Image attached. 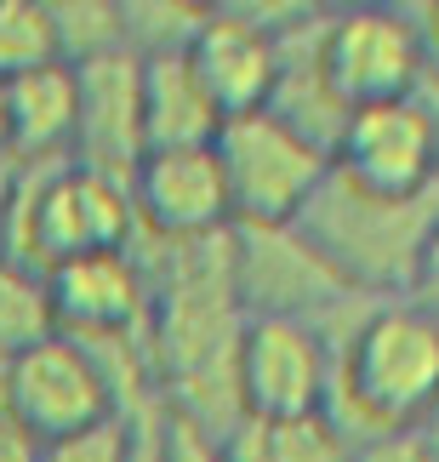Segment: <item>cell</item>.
I'll list each match as a JSON object with an SVG mask.
<instances>
[{
    "label": "cell",
    "instance_id": "cell-1",
    "mask_svg": "<svg viewBox=\"0 0 439 462\" xmlns=\"http://www.w3.org/2000/svg\"><path fill=\"white\" fill-rule=\"evenodd\" d=\"M320 417L348 451L389 429H423L439 417V309L428 297H382L331 365Z\"/></svg>",
    "mask_w": 439,
    "mask_h": 462
},
{
    "label": "cell",
    "instance_id": "cell-2",
    "mask_svg": "<svg viewBox=\"0 0 439 462\" xmlns=\"http://www.w3.org/2000/svg\"><path fill=\"white\" fill-rule=\"evenodd\" d=\"M434 211H439V189L423 194V200H382V194L348 183L331 166L297 223L354 291L406 297L416 291V252H423Z\"/></svg>",
    "mask_w": 439,
    "mask_h": 462
},
{
    "label": "cell",
    "instance_id": "cell-3",
    "mask_svg": "<svg viewBox=\"0 0 439 462\" xmlns=\"http://www.w3.org/2000/svg\"><path fill=\"white\" fill-rule=\"evenodd\" d=\"M314 58H320V75H325V86L337 92V103L348 115L416 97V86L428 75L416 17H411V6H399V0L325 6Z\"/></svg>",
    "mask_w": 439,
    "mask_h": 462
},
{
    "label": "cell",
    "instance_id": "cell-4",
    "mask_svg": "<svg viewBox=\"0 0 439 462\" xmlns=\"http://www.w3.org/2000/svg\"><path fill=\"white\" fill-rule=\"evenodd\" d=\"M212 154L223 166L234 223H297L331 171V160L314 143H303L291 126H279L269 109L223 120Z\"/></svg>",
    "mask_w": 439,
    "mask_h": 462
},
{
    "label": "cell",
    "instance_id": "cell-5",
    "mask_svg": "<svg viewBox=\"0 0 439 462\" xmlns=\"http://www.w3.org/2000/svg\"><path fill=\"white\" fill-rule=\"evenodd\" d=\"M228 263L245 319H320L343 303L348 280L320 257L303 223H234L228 228Z\"/></svg>",
    "mask_w": 439,
    "mask_h": 462
},
{
    "label": "cell",
    "instance_id": "cell-6",
    "mask_svg": "<svg viewBox=\"0 0 439 462\" xmlns=\"http://www.w3.org/2000/svg\"><path fill=\"white\" fill-rule=\"evenodd\" d=\"M0 411L17 429H29L41 446L120 417L103 371L92 365V354L63 331L46 337L41 348L17 354V360H0Z\"/></svg>",
    "mask_w": 439,
    "mask_h": 462
},
{
    "label": "cell",
    "instance_id": "cell-7",
    "mask_svg": "<svg viewBox=\"0 0 439 462\" xmlns=\"http://www.w3.org/2000/svg\"><path fill=\"white\" fill-rule=\"evenodd\" d=\"M331 166L382 200H423L439 189V132L416 97L354 109Z\"/></svg>",
    "mask_w": 439,
    "mask_h": 462
},
{
    "label": "cell",
    "instance_id": "cell-8",
    "mask_svg": "<svg viewBox=\"0 0 439 462\" xmlns=\"http://www.w3.org/2000/svg\"><path fill=\"white\" fill-rule=\"evenodd\" d=\"M137 240H212L234 228L212 143L200 149H149L126 177Z\"/></svg>",
    "mask_w": 439,
    "mask_h": 462
},
{
    "label": "cell",
    "instance_id": "cell-9",
    "mask_svg": "<svg viewBox=\"0 0 439 462\" xmlns=\"http://www.w3.org/2000/svg\"><path fill=\"white\" fill-rule=\"evenodd\" d=\"M234 383L245 417H314L325 405L331 354L303 319H245Z\"/></svg>",
    "mask_w": 439,
    "mask_h": 462
},
{
    "label": "cell",
    "instance_id": "cell-10",
    "mask_svg": "<svg viewBox=\"0 0 439 462\" xmlns=\"http://www.w3.org/2000/svg\"><path fill=\"white\" fill-rule=\"evenodd\" d=\"M143 154H149V137H143V69H137V58L114 51V58L75 69V143H69V166L97 171L109 183H126Z\"/></svg>",
    "mask_w": 439,
    "mask_h": 462
},
{
    "label": "cell",
    "instance_id": "cell-11",
    "mask_svg": "<svg viewBox=\"0 0 439 462\" xmlns=\"http://www.w3.org/2000/svg\"><path fill=\"white\" fill-rule=\"evenodd\" d=\"M188 69H195L206 103L217 120H240L269 109L274 75H279V34L257 29L252 17H240L234 0H212L206 23L188 46Z\"/></svg>",
    "mask_w": 439,
    "mask_h": 462
},
{
    "label": "cell",
    "instance_id": "cell-12",
    "mask_svg": "<svg viewBox=\"0 0 439 462\" xmlns=\"http://www.w3.org/2000/svg\"><path fill=\"white\" fill-rule=\"evenodd\" d=\"M58 331L97 343V337H149V280L132 252L69 257L46 274Z\"/></svg>",
    "mask_w": 439,
    "mask_h": 462
},
{
    "label": "cell",
    "instance_id": "cell-13",
    "mask_svg": "<svg viewBox=\"0 0 439 462\" xmlns=\"http://www.w3.org/2000/svg\"><path fill=\"white\" fill-rule=\"evenodd\" d=\"M0 126H6V154L17 166L69 160V143H75V69L46 63L17 80H0Z\"/></svg>",
    "mask_w": 439,
    "mask_h": 462
},
{
    "label": "cell",
    "instance_id": "cell-14",
    "mask_svg": "<svg viewBox=\"0 0 439 462\" xmlns=\"http://www.w3.org/2000/svg\"><path fill=\"white\" fill-rule=\"evenodd\" d=\"M143 69V137L149 149H200L217 137V109L206 103L188 58H154Z\"/></svg>",
    "mask_w": 439,
    "mask_h": 462
},
{
    "label": "cell",
    "instance_id": "cell-15",
    "mask_svg": "<svg viewBox=\"0 0 439 462\" xmlns=\"http://www.w3.org/2000/svg\"><path fill=\"white\" fill-rule=\"evenodd\" d=\"M228 462H348V439L314 417H240L223 434Z\"/></svg>",
    "mask_w": 439,
    "mask_h": 462
},
{
    "label": "cell",
    "instance_id": "cell-16",
    "mask_svg": "<svg viewBox=\"0 0 439 462\" xmlns=\"http://www.w3.org/2000/svg\"><path fill=\"white\" fill-rule=\"evenodd\" d=\"M206 12H212V0H120V41H126V58H137V63L188 58Z\"/></svg>",
    "mask_w": 439,
    "mask_h": 462
},
{
    "label": "cell",
    "instance_id": "cell-17",
    "mask_svg": "<svg viewBox=\"0 0 439 462\" xmlns=\"http://www.w3.org/2000/svg\"><path fill=\"white\" fill-rule=\"evenodd\" d=\"M46 337H58V309H51L46 274L0 263V360L41 348Z\"/></svg>",
    "mask_w": 439,
    "mask_h": 462
},
{
    "label": "cell",
    "instance_id": "cell-18",
    "mask_svg": "<svg viewBox=\"0 0 439 462\" xmlns=\"http://www.w3.org/2000/svg\"><path fill=\"white\" fill-rule=\"evenodd\" d=\"M46 17H51L58 63L69 69H86L97 58L126 51V41H120V0H46Z\"/></svg>",
    "mask_w": 439,
    "mask_h": 462
},
{
    "label": "cell",
    "instance_id": "cell-19",
    "mask_svg": "<svg viewBox=\"0 0 439 462\" xmlns=\"http://www.w3.org/2000/svg\"><path fill=\"white\" fill-rule=\"evenodd\" d=\"M46 63H58L46 0H0V80H17Z\"/></svg>",
    "mask_w": 439,
    "mask_h": 462
},
{
    "label": "cell",
    "instance_id": "cell-20",
    "mask_svg": "<svg viewBox=\"0 0 439 462\" xmlns=\"http://www.w3.org/2000/svg\"><path fill=\"white\" fill-rule=\"evenodd\" d=\"M34 462H132V417H109L69 439H46Z\"/></svg>",
    "mask_w": 439,
    "mask_h": 462
},
{
    "label": "cell",
    "instance_id": "cell-21",
    "mask_svg": "<svg viewBox=\"0 0 439 462\" xmlns=\"http://www.w3.org/2000/svg\"><path fill=\"white\" fill-rule=\"evenodd\" d=\"M149 446H154V462H228L217 434H206V429H195V422H183L171 411H154Z\"/></svg>",
    "mask_w": 439,
    "mask_h": 462
},
{
    "label": "cell",
    "instance_id": "cell-22",
    "mask_svg": "<svg viewBox=\"0 0 439 462\" xmlns=\"http://www.w3.org/2000/svg\"><path fill=\"white\" fill-rule=\"evenodd\" d=\"M348 462H439V451H434V439L423 429H389V434L354 446Z\"/></svg>",
    "mask_w": 439,
    "mask_h": 462
},
{
    "label": "cell",
    "instance_id": "cell-23",
    "mask_svg": "<svg viewBox=\"0 0 439 462\" xmlns=\"http://www.w3.org/2000/svg\"><path fill=\"white\" fill-rule=\"evenodd\" d=\"M416 297H428V303H439V211L423 235V252H416Z\"/></svg>",
    "mask_w": 439,
    "mask_h": 462
},
{
    "label": "cell",
    "instance_id": "cell-24",
    "mask_svg": "<svg viewBox=\"0 0 439 462\" xmlns=\"http://www.w3.org/2000/svg\"><path fill=\"white\" fill-rule=\"evenodd\" d=\"M34 457H41V439L0 411V462H34Z\"/></svg>",
    "mask_w": 439,
    "mask_h": 462
},
{
    "label": "cell",
    "instance_id": "cell-25",
    "mask_svg": "<svg viewBox=\"0 0 439 462\" xmlns=\"http://www.w3.org/2000/svg\"><path fill=\"white\" fill-rule=\"evenodd\" d=\"M6 160H12V154H6V126H0V166H6Z\"/></svg>",
    "mask_w": 439,
    "mask_h": 462
},
{
    "label": "cell",
    "instance_id": "cell-26",
    "mask_svg": "<svg viewBox=\"0 0 439 462\" xmlns=\"http://www.w3.org/2000/svg\"><path fill=\"white\" fill-rule=\"evenodd\" d=\"M434 309H439V303H434Z\"/></svg>",
    "mask_w": 439,
    "mask_h": 462
}]
</instances>
